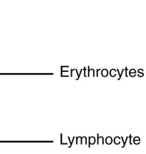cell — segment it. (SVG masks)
Here are the masks:
<instances>
[{"instance_id":"6da1fadb","label":"cell","mask_w":146,"mask_h":154,"mask_svg":"<svg viewBox=\"0 0 146 154\" xmlns=\"http://www.w3.org/2000/svg\"><path fill=\"white\" fill-rule=\"evenodd\" d=\"M95 142V139L94 137H90L89 138V147H90V144H94Z\"/></svg>"},{"instance_id":"7a4b0ae2","label":"cell","mask_w":146,"mask_h":154,"mask_svg":"<svg viewBox=\"0 0 146 154\" xmlns=\"http://www.w3.org/2000/svg\"><path fill=\"white\" fill-rule=\"evenodd\" d=\"M113 142V140H112V138L110 137H108L107 138H106V142L107 144H111Z\"/></svg>"},{"instance_id":"3957f363","label":"cell","mask_w":146,"mask_h":154,"mask_svg":"<svg viewBox=\"0 0 146 154\" xmlns=\"http://www.w3.org/2000/svg\"><path fill=\"white\" fill-rule=\"evenodd\" d=\"M127 139H128V137H127V138H126V141H125V142H124V144H123V146L122 147L123 148L125 147V145H126V142L127 141Z\"/></svg>"},{"instance_id":"277c9868","label":"cell","mask_w":146,"mask_h":154,"mask_svg":"<svg viewBox=\"0 0 146 154\" xmlns=\"http://www.w3.org/2000/svg\"><path fill=\"white\" fill-rule=\"evenodd\" d=\"M97 136H98L97 144H99V135H98V134H97Z\"/></svg>"},{"instance_id":"5b68a950","label":"cell","mask_w":146,"mask_h":154,"mask_svg":"<svg viewBox=\"0 0 146 154\" xmlns=\"http://www.w3.org/2000/svg\"><path fill=\"white\" fill-rule=\"evenodd\" d=\"M131 138H132V137H131V135H130V144H132V143H131Z\"/></svg>"},{"instance_id":"8992f818","label":"cell","mask_w":146,"mask_h":154,"mask_svg":"<svg viewBox=\"0 0 146 154\" xmlns=\"http://www.w3.org/2000/svg\"><path fill=\"white\" fill-rule=\"evenodd\" d=\"M61 143H62V134H61Z\"/></svg>"}]
</instances>
